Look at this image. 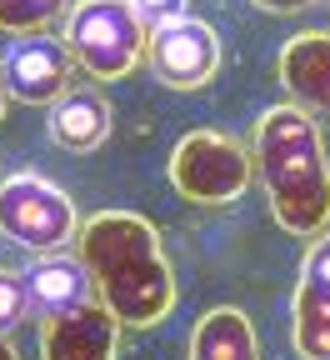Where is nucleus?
I'll use <instances>...</instances> for the list:
<instances>
[{
	"label": "nucleus",
	"mask_w": 330,
	"mask_h": 360,
	"mask_svg": "<svg viewBox=\"0 0 330 360\" xmlns=\"http://www.w3.org/2000/svg\"><path fill=\"white\" fill-rule=\"evenodd\" d=\"M115 350H120V321L101 300L45 315L40 326V360H115Z\"/></svg>",
	"instance_id": "obj_8"
},
{
	"label": "nucleus",
	"mask_w": 330,
	"mask_h": 360,
	"mask_svg": "<svg viewBox=\"0 0 330 360\" xmlns=\"http://www.w3.org/2000/svg\"><path fill=\"white\" fill-rule=\"evenodd\" d=\"M25 290H30V310L40 315V321H45V315H61V310H75L85 300H96V281H90L85 260L61 255V250L40 255L25 270Z\"/></svg>",
	"instance_id": "obj_10"
},
{
	"label": "nucleus",
	"mask_w": 330,
	"mask_h": 360,
	"mask_svg": "<svg viewBox=\"0 0 330 360\" xmlns=\"http://www.w3.org/2000/svg\"><path fill=\"white\" fill-rule=\"evenodd\" d=\"M130 6H135V15H140V20L160 25V20H175V15H185V6H191V0H130Z\"/></svg>",
	"instance_id": "obj_16"
},
{
	"label": "nucleus",
	"mask_w": 330,
	"mask_h": 360,
	"mask_svg": "<svg viewBox=\"0 0 330 360\" xmlns=\"http://www.w3.org/2000/svg\"><path fill=\"white\" fill-rule=\"evenodd\" d=\"M80 260L96 281V300L130 330H151L175 310V270L160 231L135 210H101L75 236Z\"/></svg>",
	"instance_id": "obj_1"
},
{
	"label": "nucleus",
	"mask_w": 330,
	"mask_h": 360,
	"mask_svg": "<svg viewBox=\"0 0 330 360\" xmlns=\"http://www.w3.org/2000/svg\"><path fill=\"white\" fill-rule=\"evenodd\" d=\"M146 20L130 0H75L65 11V51L90 80H120L146 56Z\"/></svg>",
	"instance_id": "obj_3"
},
{
	"label": "nucleus",
	"mask_w": 330,
	"mask_h": 360,
	"mask_svg": "<svg viewBox=\"0 0 330 360\" xmlns=\"http://www.w3.org/2000/svg\"><path fill=\"white\" fill-rule=\"evenodd\" d=\"M191 360H260L255 326L230 305L205 310L191 330Z\"/></svg>",
	"instance_id": "obj_13"
},
{
	"label": "nucleus",
	"mask_w": 330,
	"mask_h": 360,
	"mask_svg": "<svg viewBox=\"0 0 330 360\" xmlns=\"http://www.w3.org/2000/svg\"><path fill=\"white\" fill-rule=\"evenodd\" d=\"M0 360H20V350L11 345V335H0Z\"/></svg>",
	"instance_id": "obj_18"
},
{
	"label": "nucleus",
	"mask_w": 330,
	"mask_h": 360,
	"mask_svg": "<svg viewBox=\"0 0 330 360\" xmlns=\"http://www.w3.org/2000/svg\"><path fill=\"white\" fill-rule=\"evenodd\" d=\"M260 11H270V15H296V11H305V6H315V0H255Z\"/></svg>",
	"instance_id": "obj_17"
},
{
	"label": "nucleus",
	"mask_w": 330,
	"mask_h": 360,
	"mask_svg": "<svg viewBox=\"0 0 330 360\" xmlns=\"http://www.w3.org/2000/svg\"><path fill=\"white\" fill-rule=\"evenodd\" d=\"M280 80L305 110L330 115V35L325 30H300L280 51Z\"/></svg>",
	"instance_id": "obj_12"
},
{
	"label": "nucleus",
	"mask_w": 330,
	"mask_h": 360,
	"mask_svg": "<svg viewBox=\"0 0 330 360\" xmlns=\"http://www.w3.org/2000/svg\"><path fill=\"white\" fill-rule=\"evenodd\" d=\"M291 340L300 360H330V236L315 240L300 260Z\"/></svg>",
	"instance_id": "obj_9"
},
{
	"label": "nucleus",
	"mask_w": 330,
	"mask_h": 360,
	"mask_svg": "<svg viewBox=\"0 0 330 360\" xmlns=\"http://www.w3.org/2000/svg\"><path fill=\"white\" fill-rule=\"evenodd\" d=\"M30 315V290L20 270H0V335H11Z\"/></svg>",
	"instance_id": "obj_15"
},
{
	"label": "nucleus",
	"mask_w": 330,
	"mask_h": 360,
	"mask_svg": "<svg viewBox=\"0 0 330 360\" xmlns=\"http://www.w3.org/2000/svg\"><path fill=\"white\" fill-rule=\"evenodd\" d=\"M106 135H110V101L96 85H70L51 105V141L61 150H75V155L101 150Z\"/></svg>",
	"instance_id": "obj_11"
},
{
	"label": "nucleus",
	"mask_w": 330,
	"mask_h": 360,
	"mask_svg": "<svg viewBox=\"0 0 330 360\" xmlns=\"http://www.w3.org/2000/svg\"><path fill=\"white\" fill-rule=\"evenodd\" d=\"M146 60H151V70H156L160 85H170V90H201L220 70V35L205 20H196V15L160 20L146 35Z\"/></svg>",
	"instance_id": "obj_6"
},
{
	"label": "nucleus",
	"mask_w": 330,
	"mask_h": 360,
	"mask_svg": "<svg viewBox=\"0 0 330 360\" xmlns=\"http://www.w3.org/2000/svg\"><path fill=\"white\" fill-rule=\"evenodd\" d=\"M255 180L250 150L220 130H191L170 150V186L191 205H230Z\"/></svg>",
	"instance_id": "obj_4"
},
{
	"label": "nucleus",
	"mask_w": 330,
	"mask_h": 360,
	"mask_svg": "<svg viewBox=\"0 0 330 360\" xmlns=\"http://www.w3.org/2000/svg\"><path fill=\"white\" fill-rule=\"evenodd\" d=\"M6 101H11V96H6V80H0V115H6Z\"/></svg>",
	"instance_id": "obj_19"
},
{
	"label": "nucleus",
	"mask_w": 330,
	"mask_h": 360,
	"mask_svg": "<svg viewBox=\"0 0 330 360\" xmlns=\"http://www.w3.org/2000/svg\"><path fill=\"white\" fill-rule=\"evenodd\" d=\"M0 80H6V96L20 105H56L75 85V60L65 40H51V30L15 35L6 60H0Z\"/></svg>",
	"instance_id": "obj_7"
},
{
	"label": "nucleus",
	"mask_w": 330,
	"mask_h": 360,
	"mask_svg": "<svg viewBox=\"0 0 330 360\" xmlns=\"http://www.w3.org/2000/svg\"><path fill=\"white\" fill-rule=\"evenodd\" d=\"M70 11V0H0V30L6 35H40Z\"/></svg>",
	"instance_id": "obj_14"
},
{
	"label": "nucleus",
	"mask_w": 330,
	"mask_h": 360,
	"mask_svg": "<svg viewBox=\"0 0 330 360\" xmlns=\"http://www.w3.org/2000/svg\"><path fill=\"white\" fill-rule=\"evenodd\" d=\"M0 236L15 240L20 250L51 255L80 236V220L61 186H51L35 170H20L11 180H0Z\"/></svg>",
	"instance_id": "obj_5"
},
{
	"label": "nucleus",
	"mask_w": 330,
	"mask_h": 360,
	"mask_svg": "<svg viewBox=\"0 0 330 360\" xmlns=\"http://www.w3.org/2000/svg\"><path fill=\"white\" fill-rule=\"evenodd\" d=\"M270 215L291 236H325L330 225V155L305 105H270L250 146Z\"/></svg>",
	"instance_id": "obj_2"
}]
</instances>
